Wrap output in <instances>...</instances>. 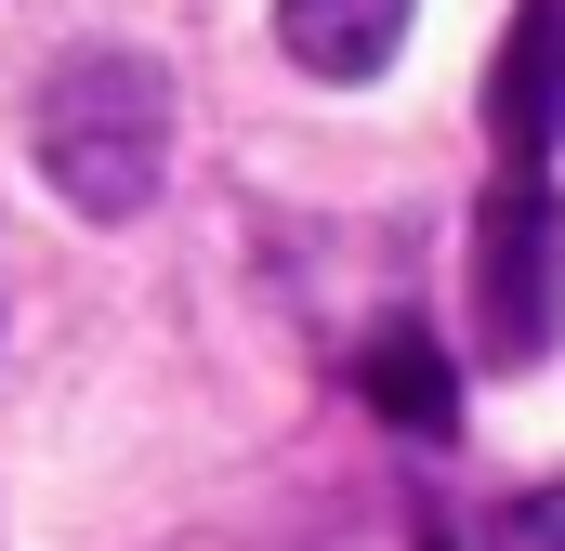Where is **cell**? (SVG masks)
<instances>
[{"label": "cell", "instance_id": "obj_1", "mask_svg": "<svg viewBox=\"0 0 565 551\" xmlns=\"http://www.w3.org/2000/svg\"><path fill=\"white\" fill-rule=\"evenodd\" d=\"M26 144H40V184L79 224H132L158 197V171H171V79L145 53H119V40H93V53H66L40 79Z\"/></svg>", "mask_w": 565, "mask_h": 551}, {"label": "cell", "instance_id": "obj_2", "mask_svg": "<svg viewBox=\"0 0 565 551\" xmlns=\"http://www.w3.org/2000/svg\"><path fill=\"white\" fill-rule=\"evenodd\" d=\"M473 342L487 368H540L565 342V210L553 171H500L473 210Z\"/></svg>", "mask_w": 565, "mask_h": 551}, {"label": "cell", "instance_id": "obj_3", "mask_svg": "<svg viewBox=\"0 0 565 551\" xmlns=\"http://www.w3.org/2000/svg\"><path fill=\"white\" fill-rule=\"evenodd\" d=\"M487 132H500V171H553L565 132V0H526L500 66H487Z\"/></svg>", "mask_w": 565, "mask_h": 551}, {"label": "cell", "instance_id": "obj_4", "mask_svg": "<svg viewBox=\"0 0 565 551\" xmlns=\"http://www.w3.org/2000/svg\"><path fill=\"white\" fill-rule=\"evenodd\" d=\"M422 0H277V53L302 79H382Z\"/></svg>", "mask_w": 565, "mask_h": 551}, {"label": "cell", "instance_id": "obj_5", "mask_svg": "<svg viewBox=\"0 0 565 551\" xmlns=\"http://www.w3.org/2000/svg\"><path fill=\"white\" fill-rule=\"evenodd\" d=\"M355 381H369V408L395 420V433H422V446H447V433H460V381H447L434 328H382V342L355 355Z\"/></svg>", "mask_w": 565, "mask_h": 551}, {"label": "cell", "instance_id": "obj_6", "mask_svg": "<svg viewBox=\"0 0 565 551\" xmlns=\"http://www.w3.org/2000/svg\"><path fill=\"white\" fill-rule=\"evenodd\" d=\"M473 551H565V486H526V499H500V512L473 526Z\"/></svg>", "mask_w": 565, "mask_h": 551}]
</instances>
